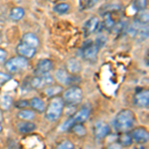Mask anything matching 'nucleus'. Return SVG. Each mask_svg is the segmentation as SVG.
<instances>
[{
  "label": "nucleus",
  "mask_w": 149,
  "mask_h": 149,
  "mask_svg": "<svg viewBox=\"0 0 149 149\" xmlns=\"http://www.w3.org/2000/svg\"><path fill=\"white\" fill-rule=\"evenodd\" d=\"M135 123V115L130 109H122L116 114L113 121L114 128L118 132H127L132 129Z\"/></svg>",
  "instance_id": "obj_1"
},
{
  "label": "nucleus",
  "mask_w": 149,
  "mask_h": 149,
  "mask_svg": "<svg viewBox=\"0 0 149 149\" xmlns=\"http://www.w3.org/2000/svg\"><path fill=\"white\" fill-rule=\"evenodd\" d=\"M63 98L54 97L50 100L49 104L46 107V118L50 121H57L61 117L64 110Z\"/></svg>",
  "instance_id": "obj_2"
},
{
  "label": "nucleus",
  "mask_w": 149,
  "mask_h": 149,
  "mask_svg": "<svg viewBox=\"0 0 149 149\" xmlns=\"http://www.w3.org/2000/svg\"><path fill=\"white\" fill-rule=\"evenodd\" d=\"M83 100V91L79 86H71L64 93L63 100L68 105H77Z\"/></svg>",
  "instance_id": "obj_3"
},
{
  "label": "nucleus",
  "mask_w": 149,
  "mask_h": 149,
  "mask_svg": "<svg viewBox=\"0 0 149 149\" xmlns=\"http://www.w3.org/2000/svg\"><path fill=\"white\" fill-rule=\"evenodd\" d=\"M6 69L8 70L10 73H17L19 71L26 69L28 67V62L25 58L23 57H16L12 58L9 61L6 62L5 64Z\"/></svg>",
  "instance_id": "obj_4"
},
{
  "label": "nucleus",
  "mask_w": 149,
  "mask_h": 149,
  "mask_svg": "<svg viewBox=\"0 0 149 149\" xmlns=\"http://www.w3.org/2000/svg\"><path fill=\"white\" fill-rule=\"evenodd\" d=\"M53 83V78L51 74H43L40 76H36L34 78L31 79L30 86L34 88H42L50 86Z\"/></svg>",
  "instance_id": "obj_5"
},
{
  "label": "nucleus",
  "mask_w": 149,
  "mask_h": 149,
  "mask_svg": "<svg viewBox=\"0 0 149 149\" xmlns=\"http://www.w3.org/2000/svg\"><path fill=\"white\" fill-rule=\"evenodd\" d=\"M110 132V127L107 122L97 121L93 126V133L97 139H102L107 136Z\"/></svg>",
  "instance_id": "obj_6"
},
{
  "label": "nucleus",
  "mask_w": 149,
  "mask_h": 149,
  "mask_svg": "<svg viewBox=\"0 0 149 149\" xmlns=\"http://www.w3.org/2000/svg\"><path fill=\"white\" fill-rule=\"evenodd\" d=\"M130 135H131L132 140H134L136 143H140V144L146 143L149 138V134H148L147 129L144 128V127H138V128H135L131 132Z\"/></svg>",
  "instance_id": "obj_7"
},
{
  "label": "nucleus",
  "mask_w": 149,
  "mask_h": 149,
  "mask_svg": "<svg viewBox=\"0 0 149 149\" xmlns=\"http://www.w3.org/2000/svg\"><path fill=\"white\" fill-rule=\"evenodd\" d=\"M98 53V48L95 44H93L92 42H90V44H88L84 48L83 50V57L88 61H95L97 59Z\"/></svg>",
  "instance_id": "obj_8"
},
{
  "label": "nucleus",
  "mask_w": 149,
  "mask_h": 149,
  "mask_svg": "<svg viewBox=\"0 0 149 149\" xmlns=\"http://www.w3.org/2000/svg\"><path fill=\"white\" fill-rule=\"evenodd\" d=\"M134 103L138 107H147L149 104V92L144 90L142 92L136 93L134 97Z\"/></svg>",
  "instance_id": "obj_9"
},
{
  "label": "nucleus",
  "mask_w": 149,
  "mask_h": 149,
  "mask_svg": "<svg viewBox=\"0 0 149 149\" xmlns=\"http://www.w3.org/2000/svg\"><path fill=\"white\" fill-rule=\"evenodd\" d=\"M16 52H17L21 57L25 58V59H30V58L34 57V55L36 54V48L27 46V45L21 43V44H19L17 48H16Z\"/></svg>",
  "instance_id": "obj_10"
},
{
  "label": "nucleus",
  "mask_w": 149,
  "mask_h": 149,
  "mask_svg": "<svg viewBox=\"0 0 149 149\" xmlns=\"http://www.w3.org/2000/svg\"><path fill=\"white\" fill-rule=\"evenodd\" d=\"M52 68H53V63L50 61V60H48V59L41 60L39 63H38L37 67H36L35 73L37 74H47L51 71Z\"/></svg>",
  "instance_id": "obj_11"
},
{
  "label": "nucleus",
  "mask_w": 149,
  "mask_h": 149,
  "mask_svg": "<svg viewBox=\"0 0 149 149\" xmlns=\"http://www.w3.org/2000/svg\"><path fill=\"white\" fill-rule=\"evenodd\" d=\"M98 26V19L97 17H92L90 18L84 25V34L85 36H88L92 34L93 32H95L97 30Z\"/></svg>",
  "instance_id": "obj_12"
},
{
  "label": "nucleus",
  "mask_w": 149,
  "mask_h": 149,
  "mask_svg": "<svg viewBox=\"0 0 149 149\" xmlns=\"http://www.w3.org/2000/svg\"><path fill=\"white\" fill-rule=\"evenodd\" d=\"M91 109L88 107H84L83 109H81L79 111H77L74 115L73 116L74 120L76 123H83L88 119V115H90Z\"/></svg>",
  "instance_id": "obj_13"
},
{
  "label": "nucleus",
  "mask_w": 149,
  "mask_h": 149,
  "mask_svg": "<svg viewBox=\"0 0 149 149\" xmlns=\"http://www.w3.org/2000/svg\"><path fill=\"white\" fill-rule=\"evenodd\" d=\"M56 79L59 83L63 84V85H69L74 78L72 77L71 74H69L66 70H58L56 72Z\"/></svg>",
  "instance_id": "obj_14"
},
{
  "label": "nucleus",
  "mask_w": 149,
  "mask_h": 149,
  "mask_svg": "<svg viewBox=\"0 0 149 149\" xmlns=\"http://www.w3.org/2000/svg\"><path fill=\"white\" fill-rule=\"evenodd\" d=\"M22 43L27 46L36 48L39 46V39L37 38V36L34 35L33 33H26L23 35L22 37Z\"/></svg>",
  "instance_id": "obj_15"
},
{
  "label": "nucleus",
  "mask_w": 149,
  "mask_h": 149,
  "mask_svg": "<svg viewBox=\"0 0 149 149\" xmlns=\"http://www.w3.org/2000/svg\"><path fill=\"white\" fill-rule=\"evenodd\" d=\"M29 104L33 109H35L38 112H43L46 109V104H45L44 100H40L38 97H34L29 102Z\"/></svg>",
  "instance_id": "obj_16"
},
{
  "label": "nucleus",
  "mask_w": 149,
  "mask_h": 149,
  "mask_svg": "<svg viewBox=\"0 0 149 149\" xmlns=\"http://www.w3.org/2000/svg\"><path fill=\"white\" fill-rule=\"evenodd\" d=\"M17 128L21 133H29L35 130L36 124L33 122H21L17 125Z\"/></svg>",
  "instance_id": "obj_17"
},
{
  "label": "nucleus",
  "mask_w": 149,
  "mask_h": 149,
  "mask_svg": "<svg viewBox=\"0 0 149 149\" xmlns=\"http://www.w3.org/2000/svg\"><path fill=\"white\" fill-rule=\"evenodd\" d=\"M13 103V98H12L11 95H2L1 97H0V107H1L2 109L7 110L10 109V107Z\"/></svg>",
  "instance_id": "obj_18"
},
{
  "label": "nucleus",
  "mask_w": 149,
  "mask_h": 149,
  "mask_svg": "<svg viewBox=\"0 0 149 149\" xmlns=\"http://www.w3.org/2000/svg\"><path fill=\"white\" fill-rule=\"evenodd\" d=\"M62 91H63V88H62L61 86H47V88L44 92L47 97H54L59 95V93H61Z\"/></svg>",
  "instance_id": "obj_19"
},
{
  "label": "nucleus",
  "mask_w": 149,
  "mask_h": 149,
  "mask_svg": "<svg viewBox=\"0 0 149 149\" xmlns=\"http://www.w3.org/2000/svg\"><path fill=\"white\" fill-rule=\"evenodd\" d=\"M67 68H68V70L71 73L77 74L81 71V64L76 59H70L67 62Z\"/></svg>",
  "instance_id": "obj_20"
},
{
  "label": "nucleus",
  "mask_w": 149,
  "mask_h": 149,
  "mask_svg": "<svg viewBox=\"0 0 149 149\" xmlns=\"http://www.w3.org/2000/svg\"><path fill=\"white\" fill-rule=\"evenodd\" d=\"M24 14H25V12H24L23 8H21V7H15L10 12V18L14 21H18L23 18Z\"/></svg>",
  "instance_id": "obj_21"
},
{
  "label": "nucleus",
  "mask_w": 149,
  "mask_h": 149,
  "mask_svg": "<svg viewBox=\"0 0 149 149\" xmlns=\"http://www.w3.org/2000/svg\"><path fill=\"white\" fill-rule=\"evenodd\" d=\"M132 138H131V135L128 134L127 132H123L118 138V142H119V145L121 146H129L131 145L132 143Z\"/></svg>",
  "instance_id": "obj_22"
},
{
  "label": "nucleus",
  "mask_w": 149,
  "mask_h": 149,
  "mask_svg": "<svg viewBox=\"0 0 149 149\" xmlns=\"http://www.w3.org/2000/svg\"><path fill=\"white\" fill-rule=\"evenodd\" d=\"M18 117L21 119H24V120H31L35 117V113L32 110L22 109L18 112Z\"/></svg>",
  "instance_id": "obj_23"
},
{
  "label": "nucleus",
  "mask_w": 149,
  "mask_h": 149,
  "mask_svg": "<svg viewBox=\"0 0 149 149\" xmlns=\"http://www.w3.org/2000/svg\"><path fill=\"white\" fill-rule=\"evenodd\" d=\"M148 19H149V14L148 12L146 11H139L137 17H136V20H137V23L141 24V25H145V24L148 23Z\"/></svg>",
  "instance_id": "obj_24"
},
{
  "label": "nucleus",
  "mask_w": 149,
  "mask_h": 149,
  "mask_svg": "<svg viewBox=\"0 0 149 149\" xmlns=\"http://www.w3.org/2000/svg\"><path fill=\"white\" fill-rule=\"evenodd\" d=\"M104 15H105V19L103 21V26H104V29L110 31L114 26V21L111 17V13H107L104 14Z\"/></svg>",
  "instance_id": "obj_25"
},
{
  "label": "nucleus",
  "mask_w": 149,
  "mask_h": 149,
  "mask_svg": "<svg viewBox=\"0 0 149 149\" xmlns=\"http://www.w3.org/2000/svg\"><path fill=\"white\" fill-rule=\"evenodd\" d=\"M132 6L136 11L145 10L146 6H147V0H134Z\"/></svg>",
  "instance_id": "obj_26"
},
{
  "label": "nucleus",
  "mask_w": 149,
  "mask_h": 149,
  "mask_svg": "<svg viewBox=\"0 0 149 149\" xmlns=\"http://www.w3.org/2000/svg\"><path fill=\"white\" fill-rule=\"evenodd\" d=\"M136 39L139 41H144L145 39H147L148 37V28L147 27H144V26H141L139 28L137 34H136Z\"/></svg>",
  "instance_id": "obj_27"
},
{
  "label": "nucleus",
  "mask_w": 149,
  "mask_h": 149,
  "mask_svg": "<svg viewBox=\"0 0 149 149\" xmlns=\"http://www.w3.org/2000/svg\"><path fill=\"white\" fill-rule=\"evenodd\" d=\"M70 6L67 3H59L54 6V11L59 14H66L69 11Z\"/></svg>",
  "instance_id": "obj_28"
},
{
  "label": "nucleus",
  "mask_w": 149,
  "mask_h": 149,
  "mask_svg": "<svg viewBox=\"0 0 149 149\" xmlns=\"http://www.w3.org/2000/svg\"><path fill=\"white\" fill-rule=\"evenodd\" d=\"M72 130H73L76 134H78L79 136H84V135H86V127L84 126L81 123H76V124H74V125L73 126Z\"/></svg>",
  "instance_id": "obj_29"
},
{
  "label": "nucleus",
  "mask_w": 149,
  "mask_h": 149,
  "mask_svg": "<svg viewBox=\"0 0 149 149\" xmlns=\"http://www.w3.org/2000/svg\"><path fill=\"white\" fill-rule=\"evenodd\" d=\"M74 124H76V122H74L73 116H72V117H70L68 120H66L63 124H62L61 127H60V130L61 131H68V130H70V129L73 128V126L74 125Z\"/></svg>",
  "instance_id": "obj_30"
},
{
  "label": "nucleus",
  "mask_w": 149,
  "mask_h": 149,
  "mask_svg": "<svg viewBox=\"0 0 149 149\" xmlns=\"http://www.w3.org/2000/svg\"><path fill=\"white\" fill-rule=\"evenodd\" d=\"M97 0H81V9H88L92 8L95 5Z\"/></svg>",
  "instance_id": "obj_31"
},
{
  "label": "nucleus",
  "mask_w": 149,
  "mask_h": 149,
  "mask_svg": "<svg viewBox=\"0 0 149 149\" xmlns=\"http://www.w3.org/2000/svg\"><path fill=\"white\" fill-rule=\"evenodd\" d=\"M57 149H74V146L70 140H65L58 145Z\"/></svg>",
  "instance_id": "obj_32"
},
{
  "label": "nucleus",
  "mask_w": 149,
  "mask_h": 149,
  "mask_svg": "<svg viewBox=\"0 0 149 149\" xmlns=\"http://www.w3.org/2000/svg\"><path fill=\"white\" fill-rule=\"evenodd\" d=\"M103 9H104V13H102V15H104V14H107V13H111L112 11L118 10L119 6L118 5H104L100 8V10H103Z\"/></svg>",
  "instance_id": "obj_33"
},
{
  "label": "nucleus",
  "mask_w": 149,
  "mask_h": 149,
  "mask_svg": "<svg viewBox=\"0 0 149 149\" xmlns=\"http://www.w3.org/2000/svg\"><path fill=\"white\" fill-rule=\"evenodd\" d=\"M105 42H107V38L103 37V36H100V37L97 38V47L100 49V47H102L103 45L105 44Z\"/></svg>",
  "instance_id": "obj_34"
},
{
  "label": "nucleus",
  "mask_w": 149,
  "mask_h": 149,
  "mask_svg": "<svg viewBox=\"0 0 149 149\" xmlns=\"http://www.w3.org/2000/svg\"><path fill=\"white\" fill-rule=\"evenodd\" d=\"M10 79H11V77L9 76V74H4V73H2V72H0V85H2V84L8 81L9 80H10Z\"/></svg>",
  "instance_id": "obj_35"
},
{
  "label": "nucleus",
  "mask_w": 149,
  "mask_h": 149,
  "mask_svg": "<svg viewBox=\"0 0 149 149\" xmlns=\"http://www.w3.org/2000/svg\"><path fill=\"white\" fill-rule=\"evenodd\" d=\"M6 56H7V53L4 51L3 49H0V64L3 63L6 59Z\"/></svg>",
  "instance_id": "obj_36"
},
{
  "label": "nucleus",
  "mask_w": 149,
  "mask_h": 149,
  "mask_svg": "<svg viewBox=\"0 0 149 149\" xmlns=\"http://www.w3.org/2000/svg\"><path fill=\"white\" fill-rule=\"evenodd\" d=\"M28 102L27 100H20V102H18L16 103V107H20V109H22V107H25L28 105Z\"/></svg>",
  "instance_id": "obj_37"
},
{
  "label": "nucleus",
  "mask_w": 149,
  "mask_h": 149,
  "mask_svg": "<svg viewBox=\"0 0 149 149\" xmlns=\"http://www.w3.org/2000/svg\"><path fill=\"white\" fill-rule=\"evenodd\" d=\"M107 149H121V145H119L118 143H114V144H111L109 145Z\"/></svg>",
  "instance_id": "obj_38"
},
{
  "label": "nucleus",
  "mask_w": 149,
  "mask_h": 149,
  "mask_svg": "<svg viewBox=\"0 0 149 149\" xmlns=\"http://www.w3.org/2000/svg\"><path fill=\"white\" fill-rule=\"evenodd\" d=\"M134 149H137V148H134ZM139 149H144L143 147H140V146H139Z\"/></svg>",
  "instance_id": "obj_39"
},
{
  "label": "nucleus",
  "mask_w": 149,
  "mask_h": 149,
  "mask_svg": "<svg viewBox=\"0 0 149 149\" xmlns=\"http://www.w3.org/2000/svg\"><path fill=\"white\" fill-rule=\"evenodd\" d=\"M1 128H2V127H1V123H0V131H1Z\"/></svg>",
  "instance_id": "obj_40"
},
{
  "label": "nucleus",
  "mask_w": 149,
  "mask_h": 149,
  "mask_svg": "<svg viewBox=\"0 0 149 149\" xmlns=\"http://www.w3.org/2000/svg\"><path fill=\"white\" fill-rule=\"evenodd\" d=\"M50 1H57V0H50Z\"/></svg>",
  "instance_id": "obj_41"
}]
</instances>
